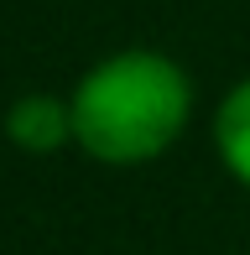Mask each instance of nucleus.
I'll return each instance as SVG.
<instances>
[{
	"label": "nucleus",
	"mask_w": 250,
	"mask_h": 255,
	"mask_svg": "<svg viewBox=\"0 0 250 255\" xmlns=\"http://www.w3.org/2000/svg\"><path fill=\"white\" fill-rule=\"evenodd\" d=\"M73 141L105 167L156 161L193 115L188 73L162 52H115L94 63L73 89Z\"/></svg>",
	"instance_id": "obj_1"
},
{
	"label": "nucleus",
	"mask_w": 250,
	"mask_h": 255,
	"mask_svg": "<svg viewBox=\"0 0 250 255\" xmlns=\"http://www.w3.org/2000/svg\"><path fill=\"white\" fill-rule=\"evenodd\" d=\"M5 135H10L16 151L52 156L73 141V104L52 99V94H26L5 110Z\"/></svg>",
	"instance_id": "obj_2"
},
{
	"label": "nucleus",
	"mask_w": 250,
	"mask_h": 255,
	"mask_svg": "<svg viewBox=\"0 0 250 255\" xmlns=\"http://www.w3.org/2000/svg\"><path fill=\"white\" fill-rule=\"evenodd\" d=\"M214 146H219V161L240 188H250V78L230 89L219 99V115H214Z\"/></svg>",
	"instance_id": "obj_3"
}]
</instances>
